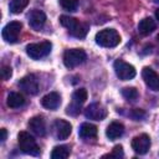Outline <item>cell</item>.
Here are the masks:
<instances>
[{
	"mask_svg": "<svg viewBox=\"0 0 159 159\" xmlns=\"http://www.w3.org/2000/svg\"><path fill=\"white\" fill-rule=\"evenodd\" d=\"M19 86L24 92L29 94H36L39 92V82L34 75H29L21 78L19 82Z\"/></svg>",
	"mask_w": 159,
	"mask_h": 159,
	"instance_id": "8fae6325",
	"label": "cell"
},
{
	"mask_svg": "<svg viewBox=\"0 0 159 159\" xmlns=\"http://www.w3.org/2000/svg\"><path fill=\"white\" fill-rule=\"evenodd\" d=\"M55 130H56V135L58 139H67L72 132V125L70 122L65 119H56Z\"/></svg>",
	"mask_w": 159,
	"mask_h": 159,
	"instance_id": "7c38bea8",
	"label": "cell"
},
{
	"mask_svg": "<svg viewBox=\"0 0 159 159\" xmlns=\"http://www.w3.org/2000/svg\"><path fill=\"white\" fill-rule=\"evenodd\" d=\"M130 116H132L135 120H140V119H143V118L145 117V112L142 111V109L135 108V109H133V111L130 112Z\"/></svg>",
	"mask_w": 159,
	"mask_h": 159,
	"instance_id": "484cf974",
	"label": "cell"
},
{
	"mask_svg": "<svg viewBox=\"0 0 159 159\" xmlns=\"http://www.w3.org/2000/svg\"><path fill=\"white\" fill-rule=\"evenodd\" d=\"M70 155V148L67 145H57L51 153L52 159H66Z\"/></svg>",
	"mask_w": 159,
	"mask_h": 159,
	"instance_id": "ffe728a7",
	"label": "cell"
},
{
	"mask_svg": "<svg viewBox=\"0 0 159 159\" xmlns=\"http://www.w3.org/2000/svg\"><path fill=\"white\" fill-rule=\"evenodd\" d=\"M45 21H46V15H45V12L41 11V10H36V9H35V10H32V11L29 14V24H30V26H31L32 29H35V30L41 29V27L43 26Z\"/></svg>",
	"mask_w": 159,
	"mask_h": 159,
	"instance_id": "5bb4252c",
	"label": "cell"
},
{
	"mask_svg": "<svg viewBox=\"0 0 159 159\" xmlns=\"http://www.w3.org/2000/svg\"><path fill=\"white\" fill-rule=\"evenodd\" d=\"M1 77H2V80H9L11 77V67L2 66V68H1Z\"/></svg>",
	"mask_w": 159,
	"mask_h": 159,
	"instance_id": "4316f807",
	"label": "cell"
},
{
	"mask_svg": "<svg viewBox=\"0 0 159 159\" xmlns=\"http://www.w3.org/2000/svg\"><path fill=\"white\" fill-rule=\"evenodd\" d=\"M41 104L47 108V109H51V111H55L58 108V106L61 104V97L57 92H50L47 93L46 96L42 97L41 99Z\"/></svg>",
	"mask_w": 159,
	"mask_h": 159,
	"instance_id": "4fadbf2b",
	"label": "cell"
},
{
	"mask_svg": "<svg viewBox=\"0 0 159 159\" xmlns=\"http://www.w3.org/2000/svg\"><path fill=\"white\" fill-rule=\"evenodd\" d=\"M29 128L39 137H43L46 134V125H45V120L42 117L40 116H36V117H32L30 120H29Z\"/></svg>",
	"mask_w": 159,
	"mask_h": 159,
	"instance_id": "9a60e30c",
	"label": "cell"
},
{
	"mask_svg": "<svg viewBox=\"0 0 159 159\" xmlns=\"http://www.w3.org/2000/svg\"><path fill=\"white\" fill-rule=\"evenodd\" d=\"M123 132H124V127H123L122 123H119V122H112L107 127V129H106V135L111 140H114V139L122 137Z\"/></svg>",
	"mask_w": 159,
	"mask_h": 159,
	"instance_id": "2e32d148",
	"label": "cell"
},
{
	"mask_svg": "<svg viewBox=\"0 0 159 159\" xmlns=\"http://www.w3.org/2000/svg\"><path fill=\"white\" fill-rule=\"evenodd\" d=\"M154 29H155V22L152 17H144L138 24V30L142 35H149L153 32Z\"/></svg>",
	"mask_w": 159,
	"mask_h": 159,
	"instance_id": "ac0fdd59",
	"label": "cell"
},
{
	"mask_svg": "<svg viewBox=\"0 0 159 159\" xmlns=\"http://www.w3.org/2000/svg\"><path fill=\"white\" fill-rule=\"evenodd\" d=\"M86 52L81 48H70L63 53V63L67 68H73L86 61Z\"/></svg>",
	"mask_w": 159,
	"mask_h": 159,
	"instance_id": "5b68a950",
	"label": "cell"
},
{
	"mask_svg": "<svg viewBox=\"0 0 159 159\" xmlns=\"http://www.w3.org/2000/svg\"><path fill=\"white\" fill-rule=\"evenodd\" d=\"M52 45L50 41H42L36 43H30L26 46V53L32 60H40L42 57H46L51 52Z\"/></svg>",
	"mask_w": 159,
	"mask_h": 159,
	"instance_id": "277c9868",
	"label": "cell"
},
{
	"mask_svg": "<svg viewBox=\"0 0 159 159\" xmlns=\"http://www.w3.org/2000/svg\"><path fill=\"white\" fill-rule=\"evenodd\" d=\"M72 99H73L75 103H77V104L81 106V104L84 103L86 99H87V91H86L84 88L76 89V91L73 92V94H72Z\"/></svg>",
	"mask_w": 159,
	"mask_h": 159,
	"instance_id": "7402d4cb",
	"label": "cell"
},
{
	"mask_svg": "<svg viewBox=\"0 0 159 159\" xmlns=\"http://www.w3.org/2000/svg\"><path fill=\"white\" fill-rule=\"evenodd\" d=\"M6 137H7V132H6L5 128H2V129H1V138H0L1 142H4V140L6 139Z\"/></svg>",
	"mask_w": 159,
	"mask_h": 159,
	"instance_id": "83f0119b",
	"label": "cell"
},
{
	"mask_svg": "<svg viewBox=\"0 0 159 159\" xmlns=\"http://www.w3.org/2000/svg\"><path fill=\"white\" fill-rule=\"evenodd\" d=\"M142 76L145 84L152 91H159V75L154 70H152L150 67H144L142 71Z\"/></svg>",
	"mask_w": 159,
	"mask_h": 159,
	"instance_id": "9c48e42d",
	"label": "cell"
},
{
	"mask_svg": "<svg viewBox=\"0 0 159 159\" xmlns=\"http://www.w3.org/2000/svg\"><path fill=\"white\" fill-rule=\"evenodd\" d=\"M60 5L67 11H76L78 7L77 0H60Z\"/></svg>",
	"mask_w": 159,
	"mask_h": 159,
	"instance_id": "cb8c5ba5",
	"label": "cell"
},
{
	"mask_svg": "<svg viewBox=\"0 0 159 159\" xmlns=\"http://www.w3.org/2000/svg\"><path fill=\"white\" fill-rule=\"evenodd\" d=\"M96 42L102 47H116L120 42V36L114 29H104L97 32Z\"/></svg>",
	"mask_w": 159,
	"mask_h": 159,
	"instance_id": "7a4b0ae2",
	"label": "cell"
},
{
	"mask_svg": "<svg viewBox=\"0 0 159 159\" xmlns=\"http://www.w3.org/2000/svg\"><path fill=\"white\" fill-rule=\"evenodd\" d=\"M78 134L81 138L83 139H91V138H96L97 137V127L92 123H83L80 127Z\"/></svg>",
	"mask_w": 159,
	"mask_h": 159,
	"instance_id": "e0dca14e",
	"label": "cell"
},
{
	"mask_svg": "<svg viewBox=\"0 0 159 159\" xmlns=\"http://www.w3.org/2000/svg\"><path fill=\"white\" fill-rule=\"evenodd\" d=\"M114 67V71H116V75L119 77V80L122 81H128V80H132L134 76H135V68L129 65L128 62H124L122 60H117L113 65Z\"/></svg>",
	"mask_w": 159,
	"mask_h": 159,
	"instance_id": "52a82bcc",
	"label": "cell"
},
{
	"mask_svg": "<svg viewBox=\"0 0 159 159\" xmlns=\"http://www.w3.org/2000/svg\"><path fill=\"white\" fill-rule=\"evenodd\" d=\"M21 29H22V24L20 21H11V22L6 24L5 27L2 29V32H1L2 39L10 43L16 42L19 39Z\"/></svg>",
	"mask_w": 159,
	"mask_h": 159,
	"instance_id": "8992f818",
	"label": "cell"
},
{
	"mask_svg": "<svg viewBox=\"0 0 159 159\" xmlns=\"http://www.w3.org/2000/svg\"><path fill=\"white\" fill-rule=\"evenodd\" d=\"M27 4H29V0H11L9 9L12 14H19L27 6Z\"/></svg>",
	"mask_w": 159,
	"mask_h": 159,
	"instance_id": "44dd1931",
	"label": "cell"
},
{
	"mask_svg": "<svg viewBox=\"0 0 159 159\" xmlns=\"http://www.w3.org/2000/svg\"><path fill=\"white\" fill-rule=\"evenodd\" d=\"M157 39H158V41H159V35H158V36H157Z\"/></svg>",
	"mask_w": 159,
	"mask_h": 159,
	"instance_id": "f546056e",
	"label": "cell"
},
{
	"mask_svg": "<svg viewBox=\"0 0 159 159\" xmlns=\"http://www.w3.org/2000/svg\"><path fill=\"white\" fill-rule=\"evenodd\" d=\"M158 1H159V0H158Z\"/></svg>",
	"mask_w": 159,
	"mask_h": 159,
	"instance_id": "4dcf8cb0",
	"label": "cell"
},
{
	"mask_svg": "<svg viewBox=\"0 0 159 159\" xmlns=\"http://www.w3.org/2000/svg\"><path fill=\"white\" fill-rule=\"evenodd\" d=\"M132 148L138 154H145L150 148V138L148 134H139L133 138Z\"/></svg>",
	"mask_w": 159,
	"mask_h": 159,
	"instance_id": "ba28073f",
	"label": "cell"
},
{
	"mask_svg": "<svg viewBox=\"0 0 159 159\" xmlns=\"http://www.w3.org/2000/svg\"><path fill=\"white\" fill-rule=\"evenodd\" d=\"M60 22L62 26H65L66 29H68L70 34L75 37H78V39H82L86 36L87 31H88V26L80 22L75 17H71V16H67V15H62L60 16Z\"/></svg>",
	"mask_w": 159,
	"mask_h": 159,
	"instance_id": "6da1fadb",
	"label": "cell"
},
{
	"mask_svg": "<svg viewBox=\"0 0 159 159\" xmlns=\"http://www.w3.org/2000/svg\"><path fill=\"white\" fill-rule=\"evenodd\" d=\"M84 116L89 119H94V120H102L107 117V109L98 103H93L91 106H88L84 109Z\"/></svg>",
	"mask_w": 159,
	"mask_h": 159,
	"instance_id": "30bf717a",
	"label": "cell"
},
{
	"mask_svg": "<svg viewBox=\"0 0 159 159\" xmlns=\"http://www.w3.org/2000/svg\"><path fill=\"white\" fill-rule=\"evenodd\" d=\"M119 157H123V148L122 145H116L112 150V153L104 155V158H119Z\"/></svg>",
	"mask_w": 159,
	"mask_h": 159,
	"instance_id": "d4e9b609",
	"label": "cell"
},
{
	"mask_svg": "<svg viewBox=\"0 0 159 159\" xmlns=\"http://www.w3.org/2000/svg\"><path fill=\"white\" fill-rule=\"evenodd\" d=\"M24 103H25L24 96L17 92H11L7 96V106L10 108H20L21 106H24Z\"/></svg>",
	"mask_w": 159,
	"mask_h": 159,
	"instance_id": "d6986e66",
	"label": "cell"
},
{
	"mask_svg": "<svg viewBox=\"0 0 159 159\" xmlns=\"http://www.w3.org/2000/svg\"><path fill=\"white\" fill-rule=\"evenodd\" d=\"M155 17H157V19L159 20V9H158V10L155 11Z\"/></svg>",
	"mask_w": 159,
	"mask_h": 159,
	"instance_id": "f1b7e54d",
	"label": "cell"
},
{
	"mask_svg": "<svg viewBox=\"0 0 159 159\" xmlns=\"http://www.w3.org/2000/svg\"><path fill=\"white\" fill-rule=\"evenodd\" d=\"M17 143H19L20 150L22 153L30 154V155H39L40 154V148H39L36 140L34 139V137L30 135V133L20 132L17 135Z\"/></svg>",
	"mask_w": 159,
	"mask_h": 159,
	"instance_id": "3957f363",
	"label": "cell"
},
{
	"mask_svg": "<svg viewBox=\"0 0 159 159\" xmlns=\"http://www.w3.org/2000/svg\"><path fill=\"white\" fill-rule=\"evenodd\" d=\"M122 96L127 99V101H135L138 98V91L134 87H124L122 89Z\"/></svg>",
	"mask_w": 159,
	"mask_h": 159,
	"instance_id": "603a6c76",
	"label": "cell"
}]
</instances>
